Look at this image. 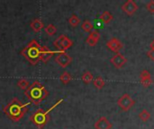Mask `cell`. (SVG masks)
<instances>
[{"label":"cell","mask_w":154,"mask_h":129,"mask_svg":"<svg viewBox=\"0 0 154 129\" xmlns=\"http://www.w3.org/2000/svg\"><path fill=\"white\" fill-rule=\"evenodd\" d=\"M81 29L85 31V32H91L93 31V24L91 23V22L86 20L82 25H81Z\"/></svg>","instance_id":"cell-23"},{"label":"cell","mask_w":154,"mask_h":129,"mask_svg":"<svg viewBox=\"0 0 154 129\" xmlns=\"http://www.w3.org/2000/svg\"><path fill=\"white\" fill-rule=\"evenodd\" d=\"M42 46L36 40H32L21 51V55L32 65L36 66L40 61Z\"/></svg>","instance_id":"cell-3"},{"label":"cell","mask_w":154,"mask_h":129,"mask_svg":"<svg viewBox=\"0 0 154 129\" xmlns=\"http://www.w3.org/2000/svg\"><path fill=\"white\" fill-rule=\"evenodd\" d=\"M54 59H55V62L62 68L69 66L72 62V57L66 52H61V53L57 54Z\"/></svg>","instance_id":"cell-7"},{"label":"cell","mask_w":154,"mask_h":129,"mask_svg":"<svg viewBox=\"0 0 154 129\" xmlns=\"http://www.w3.org/2000/svg\"><path fill=\"white\" fill-rule=\"evenodd\" d=\"M96 129H111L112 124L106 117H101L96 123H95Z\"/></svg>","instance_id":"cell-14"},{"label":"cell","mask_w":154,"mask_h":129,"mask_svg":"<svg viewBox=\"0 0 154 129\" xmlns=\"http://www.w3.org/2000/svg\"><path fill=\"white\" fill-rule=\"evenodd\" d=\"M61 53V51H53L51 50L48 47L46 46H42V49H41V55H40V61H42L43 63H47L52 57L54 54H59Z\"/></svg>","instance_id":"cell-8"},{"label":"cell","mask_w":154,"mask_h":129,"mask_svg":"<svg viewBox=\"0 0 154 129\" xmlns=\"http://www.w3.org/2000/svg\"><path fill=\"white\" fill-rule=\"evenodd\" d=\"M122 10L126 14L133 15L138 10V5L134 0H128L122 5Z\"/></svg>","instance_id":"cell-9"},{"label":"cell","mask_w":154,"mask_h":129,"mask_svg":"<svg viewBox=\"0 0 154 129\" xmlns=\"http://www.w3.org/2000/svg\"><path fill=\"white\" fill-rule=\"evenodd\" d=\"M44 31L46 32L47 35L49 36H53L55 35V33L57 32V28L53 25V24H48L45 28H44Z\"/></svg>","instance_id":"cell-20"},{"label":"cell","mask_w":154,"mask_h":129,"mask_svg":"<svg viewBox=\"0 0 154 129\" xmlns=\"http://www.w3.org/2000/svg\"><path fill=\"white\" fill-rule=\"evenodd\" d=\"M63 100H60L58 102H56L51 109H49L48 110H43L42 109H39L37 110L32 115H31L30 117V120L31 122L36 126L39 129H42L46 125L47 123L50 121V119H51V116H50V113L57 107L59 106L61 102H62Z\"/></svg>","instance_id":"cell-4"},{"label":"cell","mask_w":154,"mask_h":129,"mask_svg":"<svg viewBox=\"0 0 154 129\" xmlns=\"http://www.w3.org/2000/svg\"><path fill=\"white\" fill-rule=\"evenodd\" d=\"M53 45L58 51L66 52V50L73 45V41L66 35H60L53 41Z\"/></svg>","instance_id":"cell-5"},{"label":"cell","mask_w":154,"mask_h":129,"mask_svg":"<svg viewBox=\"0 0 154 129\" xmlns=\"http://www.w3.org/2000/svg\"><path fill=\"white\" fill-rule=\"evenodd\" d=\"M24 94L30 102L34 105H39L48 97L49 92L39 81H34L24 92Z\"/></svg>","instance_id":"cell-2"},{"label":"cell","mask_w":154,"mask_h":129,"mask_svg":"<svg viewBox=\"0 0 154 129\" xmlns=\"http://www.w3.org/2000/svg\"><path fill=\"white\" fill-rule=\"evenodd\" d=\"M150 47H151V49H153L154 50V40L151 42V44H150Z\"/></svg>","instance_id":"cell-27"},{"label":"cell","mask_w":154,"mask_h":129,"mask_svg":"<svg viewBox=\"0 0 154 129\" xmlns=\"http://www.w3.org/2000/svg\"><path fill=\"white\" fill-rule=\"evenodd\" d=\"M106 47L111 50V51H114V52H116V53H119V51L123 48V43L117 40L116 38H112L110 40H108L106 42Z\"/></svg>","instance_id":"cell-11"},{"label":"cell","mask_w":154,"mask_h":129,"mask_svg":"<svg viewBox=\"0 0 154 129\" xmlns=\"http://www.w3.org/2000/svg\"><path fill=\"white\" fill-rule=\"evenodd\" d=\"M17 86H18L21 90H23V91L25 92V91L28 89V87L30 86V84H29V82H28L26 79L23 78V79L18 80V82H17Z\"/></svg>","instance_id":"cell-21"},{"label":"cell","mask_w":154,"mask_h":129,"mask_svg":"<svg viewBox=\"0 0 154 129\" xmlns=\"http://www.w3.org/2000/svg\"><path fill=\"white\" fill-rule=\"evenodd\" d=\"M134 103H135V101L131 98V96L129 94H126V93L124 94L117 101V105L124 111H128L134 105Z\"/></svg>","instance_id":"cell-6"},{"label":"cell","mask_w":154,"mask_h":129,"mask_svg":"<svg viewBox=\"0 0 154 129\" xmlns=\"http://www.w3.org/2000/svg\"><path fill=\"white\" fill-rule=\"evenodd\" d=\"M146 8H147V10H148L149 12H151V13H154V1L153 0L150 1V2L147 4V5H146Z\"/></svg>","instance_id":"cell-25"},{"label":"cell","mask_w":154,"mask_h":129,"mask_svg":"<svg viewBox=\"0 0 154 129\" xmlns=\"http://www.w3.org/2000/svg\"><path fill=\"white\" fill-rule=\"evenodd\" d=\"M147 56L152 60L154 61V50L153 49H151V50H149L148 52H147Z\"/></svg>","instance_id":"cell-26"},{"label":"cell","mask_w":154,"mask_h":129,"mask_svg":"<svg viewBox=\"0 0 154 129\" xmlns=\"http://www.w3.org/2000/svg\"><path fill=\"white\" fill-rule=\"evenodd\" d=\"M100 40V33L97 31H92L86 40V42L90 47H94L97 44Z\"/></svg>","instance_id":"cell-13"},{"label":"cell","mask_w":154,"mask_h":129,"mask_svg":"<svg viewBox=\"0 0 154 129\" xmlns=\"http://www.w3.org/2000/svg\"><path fill=\"white\" fill-rule=\"evenodd\" d=\"M30 27L32 29L34 32H40L43 28H44V23L41 19H34L31 22Z\"/></svg>","instance_id":"cell-15"},{"label":"cell","mask_w":154,"mask_h":129,"mask_svg":"<svg viewBox=\"0 0 154 129\" xmlns=\"http://www.w3.org/2000/svg\"><path fill=\"white\" fill-rule=\"evenodd\" d=\"M93 84H94V86H95L97 89H98V90L103 89V88L105 87V84H106L105 80H104L101 76H97V78H95V79L93 80Z\"/></svg>","instance_id":"cell-17"},{"label":"cell","mask_w":154,"mask_h":129,"mask_svg":"<svg viewBox=\"0 0 154 129\" xmlns=\"http://www.w3.org/2000/svg\"><path fill=\"white\" fill-rule=\"evenodd\" d=\"M99 18H100V21H101L103 23H106V24L109 23V22L114 19L112 13H111L109 11H105V12L100 15Z\"/></svg>","instance_id":"cell-16"},{"label":"cell","mask_w":154,"mask_h":129,"mask_svg":"<svg viewBox=\"0 0 154 129\" xmlns=\"http://www.w3.org/2000/svg\"><path fill=\"white\" fill-rule=\"evenodd\" d=\"M81 80L83 81L84 84H90V83L94 80V77H93V75H92L89 71H86V72L82 75Z\"/></svg>","instance_id":"cell-19"},{"label":"cell","mask_w":154,"mask_h":129,"mask_svg":"<svg viewBox=\"0 0 154 129\" xmlns=\"http://www.w3.org/2000/svg\"><path fill=\"white\" fill-rule=\"evenodd\" d=\"M140 82L144 87H149L151 84H152V79L151 76V74L147 70H143L140 74Z\"/></svg>","instance_id":"cell-12"},{"label":"cell","mask_w":154,"mask_h":129,"mask_svg":"<svg viewBox=\"0 0 154 129\" xmlns=\"http://www.w3.org/2000/svg\"><path fill=\"white\" fill-rule=\"evenodd\" d=\"M139 118L143 121V122H146L148 121L150 119H151V113L149 111H147L146 110H143L140 112L139 114Z\"/></svg>","instance_id":"cell-24"},{"label":"cell","mask_w":154,"mask_h":129,"mask_svg":"<svg viewBox=\"0 0 154 129\" xmlns=\"http://www.w3.org/2000/svg\"><path fill=\"white\" fill-rule=\"evenodd\" d=\"M80 19L76 15V14H72L69 19V23L70 24V26L72 27H77L79 23H80Z\"/></svg>","instance_id":"cell-22"},{"label":"cell","mask_w":154,"mask_h":129,"mask_svg":"<svg viewBox=\"0 0 154 129\" xmlns=\"http://www.w3.org/2000/svg\"><path fill=\"white\" fill-rule=\"evenodd\" d=\"M29 103H23L17 98H14L9 104H7L4 109L3 112L14 122L20 121L28 110Z\"/></svg>","instance_id":"cell-1"},{"label":"cell","mask_w":154,"mask_h":129,"mask_svg":"<svg viewBox=\"0 0 154 129\" xmlns=\"http://www.w3.org/2000/svg\"><path fill=\"white\" fill-rule=\"evenodd\" d=\"M72 79L71 75L69 72H63L60 75V81L63 84H68Z\"/></svg>","instance_id":"cell-18"},{"label":"cell","mask_w":154,"mask_h":129,"mask_svg":"<svg viewBox=\"0 0 154 129\" xmlns=\"http://www.w3.org/2000/svg\"><path fill=\"white\" fill-rule=\"evenodd\" d=\"M110 62L112 63V65L115 67H116V68H122L126 64L127 59H126V57L124 55H122L120 53H116L115 56L112 57Z\"/></svg>","instance_id":"cell-10"}]
</instances>
